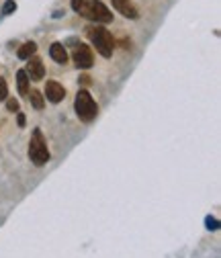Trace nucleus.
<instances>
[{"label":"nucleus","instance_id":"6","mask_svg":"<svg viewBox=\"0 0 221 258\" xmlns=\"http://www.w3.org/2000/svg\"><path fill=\"white\" fill-rule=\"evenodd\" d=\"M45 96H47V101L57 105L64 101V96H66V88L61 86L57 80H47L45 82Z\"/></svg>","mask_w":221,"mask_h":258},{"label":"nucleus","instance_id":"7","mask_svg":"<svg viewBox=\"0 0 221 258\" xmlns=\"http://www.w3.org/2000/svg\"><path fill=\"white\" fill-rule=\"evenodd\" d=\"M113 3V9L117 13H121L125 19H131V21H137L139 19V11L135 9V5L131 0H111Z\"/></svg>","mask_w":221,"mask_h":258},{"label":"nucleus","instance_id":"9","mask_svg":"<svg viewBox=\"0 0 221 258\" xmlns=\"http://www.w3.org/2000/svg\"><path fill=\"white\" fill-rule=\"evenodd\" d=\"M49 55H51V59L55 61V63H66L68 61V51H66V47L61 45V43H51L49 45Z\"/></svg>","mask_w":221,"mask_h":258},{"label":"nucleus","instance_id":"8","mask_svg":"<svg viewBox=\"0 0 221 258\" xmlns=\"http://www.w3.org/2000/svg\"><path fill=\"white\" fill-rule=\"evenodd\" d=\"M27 76H31V80H41L45 76V68H43V61L39 57H29L27 59Z\"/></svg>","mask_w":221,"mask_h":258},{"label":"nucleus","instance_id":"2","mask_svg":"<svg viewBox=\"0 0 221 258\" xmlns=\"http://www.w3.org/2000/svg\"><path fill=\"white\" fill-rule=\"evenodd\" d=\"M86 35L90 39V43L94 45L103 57H113V51H115V39L113 35L109 33V29H105L103 25H90L86 27Z\"/></svg>","mask_w":221,"mask_h":258},{"label":"nucleus","instance_id":"5","mask_svg":"<svg viewBox=\"0 0 221 258\" xmlns=\"http://www.w3.org/2000/svg\"><path fill=\"white\" fill-rule=\"evenodd\" d=\"M72 57H74V63H76L78 70H90L92 63H94V53L86 43H78L74 47Z\"/></svg>","mask_w":221,"mask_h":258},{"label":"nucleus","instance_id":"4","mask_svg":"<svg viewBox=\"0 0 221 258\" xmlns=\"http://www.w3.org/2000/svg\"><path fill=\"white\" fill-rule=\"evenodd\" d=\"M74 109H76L78 119L84 121V123L94 121V119H97V115H99V105H97V101H94L92 94H90L88 90H84V88L78 90V94H76Z\"/></svg>","mask_w":221,"mask_h":258},{"label":"nucleus","instance_id":"16","mask_svg":"<svg viewBox=\"0 0 221 258\" xmlns=\"http://www.w3.org/2000/svg\"><path fill=\"white\" fill-rule=\"evenodd\" d=\"M7 109H9L11 113H17V111H19V101H17V99H7Z\"/></svg>","mask_w":221,"mask_h":258},{"label":"nucleus","instance_id":"15","mask_svg":"<svg viewBox=\"0 0 221 258\" xmlns=\"http://www.w3.org/2000/svg\"><path fill=\"white\" fill-rule=\"evenodd\" d=\"M9 99V84L5 78H0V101H7Z\"/></svg>","mask_w":221,"mask_h":258},{"label":"nucleus","instance_id":"14","mask_svg":"<svg viewBox=\"0 0 221 258\" xmlns=\"http://www.w3.org/2000/svg\"><path fill=\"white\" fill-rule=\"evenodd\" d=\"M15 11H17V3H15V0H7L5 7H3V17L11 15V13H15Z\"/></svg>","mask_w":221,"mask_h":258},{"label":"nucleus","instance_id":"10","mask_svg":"<svg viewBox=\"0 0 221 258\" xmlns=\"http://www.w3.org/2000/svg\"><path fill=\"white\" fill-rule=\"evenodd\" d=\"M35 51H37V43H35V41H27V43L21 45V49L17 51V55H19L21 59H29V57L35 55Z\"/></svg>","mask_w":221,"mask_h":258},{"label":"nucleus","instance_id":"17","mask_svg":"<svg viewBox=\"0 0 221 258\" xmlns=\"http://www.w3.org/2000/svg\"><path fill=\"white\" fill-rule=\"evenodd\" d=\"M17 123H19V127H25V123H27V121H25V115H23V113H19V115H17Z\"/></svg>","mask_w":221,"mask_h":258},{"label":"nucleus","instance_id":"3","mask_svg":"<svg viewBox=\"0 0 221 258\" xmlns=\"http://www.w3.org/2000/svg\"><path fill=\"white\" fill-rule=\"evenodd\" d=\"M29 160L35 166H45L49 162V148H47V142H45L43 132L39 127L33 129L31 140H29Z\"/></svg>","mask_w":221,"mask_h":258},{"label":"nucleus","instance_id":"12","mask_svg":"<svg viewBox=\"0 0 221 258\" xmlns=\"http://www.w3.org/2000/svg\"><path fill=\"white\" fill-rule=\"evenodd\" d=\"M29 76H27V72L25 70H19L17 72V86H19V92L21 94H27L29 92Z\"/></svg>","mask_w":221,"mask_h":258},{"label":"nucleus","instance_id":"11","mask_svg":"<svg viewBox=\"0 0 221 258\" xmlns=\"http://www.w3.org/2000/svg\"><path fill=\"white\" fill-rule=\"evenodd\" d=\"M27 94H29V103H31V105H33V109L41 111V109L45 107V101H43V94H41L39 90H29Z\"/></svg>","mask_w":221,"mask_h":258},{"label":"nucleus","instance_id":"18","mask_svg":"<svg viewBox=\"0 0 221 258\" xmlns=\"http://www.w3.org/2000/svg\"><path fill=\"white\" fill-rule=\"evenodd\" d=\"M78 84H82V86H88V84H90V78H88V76H82V78L78 80Z\"/></svg>","mask_w":221,"mask_h":258},{"label":"nucleus","instance_id":"13","mask_svg":"<svg viewBox=\"0 0 221 258\" xmlns=\"http://www.w3.org/2000/svg\"><path fill=\"white\" fill-rule=\"evenodd\" d=\"M205 225H207L209 232H217V230H219V219L209 215V217H205Z\"/></svg>","mask_w":221,"mask_h":258},{"label":"nucleus","instance_id":"1","mask_svg":"<svg viewBox=\"0 0 221 258\" xmlns=\"http://www.w3.org/2000/svg\"><path fill=\"white\" fill-rule=\"evenodd\" d=\"M72 11L86 21H94L97 25H107L113 21V13L101 0H72Z\"/></svg>","mask_w":221,"mask_h":258}]
</instances>
